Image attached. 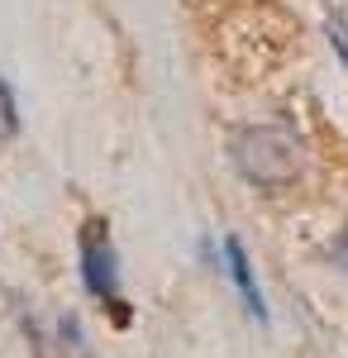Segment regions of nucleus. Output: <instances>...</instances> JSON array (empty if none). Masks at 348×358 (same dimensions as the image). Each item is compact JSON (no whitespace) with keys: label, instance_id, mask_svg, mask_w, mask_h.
<instances>
[{"label":"nucleus","instance_id":"nucleus-1","mask_svg":"<svg viewBox=\"0 0 348 358\" xmlns=\"http://www.w3.org/2000/svg\"><path fill=\"white\" fill-rule=\"evenodd\" d=\"M229 163L263 192H287L305 177V148L277 124H239L229 134Z\"/></svg>","mask_w":348,"mask_h":358},{"label":"nucleus","instance_id":"nucleus-2","mask_svg":"<svg viewBox=\"0 0 348 358\" xmlns=\"http://www.w3.org/2000/svg\"><path fill=\"white\" fill-rule=\"evenodd\" d=\"M77 263H81V287L106 306L110 320L129 325V301H124V292H119V253L110 244L106 220L91 215V220L77 229Z\"/></svg>","mask_w":348,"mask_h":358},{"label":"nucleus","instance_id":"nucleus-3","mask_svg":"<svg viewBox=\"0 0 348 358\" xmlns=\"http://www.w3.org/2000/svg\"><path fill=\"white\" fill-rule=\"evenodd\" d=\"M224 273H229V282H234L243 310L263 325V320H268V301H263V287H258V277H253V258H248L243 239H234V234L224 239Z\"/></svg>","mask_w":348,"mask_h":358},{"label":"nucleus","instance_id":"nucleus-4","mask_svg":"<svg viewBox=\"0 0 348 358\" xmlns=\"http://www.w3.org/2000/svg\"><path fill=\"white\" fill-rule=\"evenodd\" d=\"M15 134H20V106H15L10 82L0 77V138H15Z\"/></svg>","mask_w":348,"mask_h":358},{"label":"nucleus","instance_id":"nucleus-5","mask_svg":"<svg viewBox=\"0 0 348 358\" xmlns=\"http://www.w3.org/2000/svg\"><path fill=\"white\" fill-rule=\"evenodd\" d=\"M324 34H329L334 53L344 57V67H348V24H344V20H329V24H324Z\"/></svg>","mask_w":348,"mask_h":358},{"label":"nucleus","instance_id":"nucleus-6","mask_svg":"<svg viewBox=\"0 0 348 358\" xmlns=\"http://www.w3.org/2000/svg\"><path fill=\"white\" fill-rule=\"evenodd\" d=\"M57 330H62V339H67V344H72V349H77V344H81V330H77V315H62V325H57Z\"/></svg>","mask_w":348,"mask_h":358}]
</instances>
